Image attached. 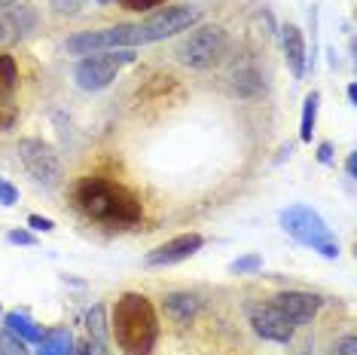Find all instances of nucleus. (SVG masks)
<instances>
[{"mask_svg": "<svg viewBox=\"0 0 357 355\" xmlns=\"http://www.w3.org/2000/svg\"><path fill=\"white\" fill-rule=\"evenodd\" d=\"M6 328H10L15 337H22L25 343H34L43 337V331H40L28 316H22V312H6Z\"/></svg>", "mask_w": 357, "mask_h": 355, "instance_id": "nucleus-17", "label": "nucleus"}, {"mask_svg": "<svg viewBox=\"0 0 357 355\" xmlns=\"http://www.w3.org/2000/svg\"><path fill=\"white\" fill-rule=\"evenodd\" d=\"M19 159H22V166L31 172V178H37V181L46 184V187H55V184L61 181V175H64V166H61L59 153H55L46 141L22 138L19 141Z\"/></svg>", "mask_w": 357, "mask_h": 355, "instance_id": "nucleus-7", "label": "nucleus"}, {"mask_svg": "<svg viewBox=\"0 0 357 355\" xmlns=\"http://www.w3.org/2000/svg\"><path fill=\"white\" fill-rule=\"evenodd\" d=\"M79 355H110V352H107V343L92 340V337H89V343L79 346Z\"/></svg>", "mask_w": 357, "mask_h": 355, "instance_id": "nucleus-26", "label": "nucleus"}, {"mask_svg": "<svg viewBox=\"0 0 357 355\" xmlns=\"http://www.w3.org/2000/svg\"><path fill=\"white\" fill-rule=\"evenodd\" d=\"M318 159H321V163H330V159H333V147H330V144H321V147H318Z\"/></svg>", "mask_w": 357, "mask_h": 355, "instance_id": "nucleus-30", "label": "nucleus"}, {"mask_svg": "<svg viewBox=\"0 0 357 355\" xmlns=\"http://www.w3.org/2000/svg\"><path fill=\"white\" fill-rule=\"evenodd\" d=\"M284 59H287V68L290 74H294L296 80L305 74V40H303V31H299L296 25H287L284 28Z\"/></svg>", "mask_w": 357, "mask_h": 355, "instance_id": "nucleus-13", "label": "nucleus"}, {"mask_svg": "<svg viewBox=\"0 0 357 355\" xmlns=\"http://www.w3.org/2000/svg\"><path fill=\"white\" fill-rule=\"evenodd\" d=\"M0 355H31V352H28V343L6 328L0 331Z\"/></svg>", "mask_w": 357, "mask_h": 355, "instance_id": "nucleus-21", "label": "nucleus"}, {"mask_svg": "<svg viewBox=\"0 0 357 355\" xmlns=\"http://www.w3.org/2000/svg\"><path fill=\"white\" fill-rule=\"evenodd\" d=\"M86 328H89V337H92V340L107 343V321H104V306H95V310H89Z\"/></svg>", "mask_w": 357, "mask_h": 355, "instance_id": "nucleus-20", "label": "nucleus"}, {"mask_svg": "<svg viewBox=\"0 0 357 355\" xmlns=\"http://www.w3.org/2000/svg\"><path fill=\"white\" fill-rule=\"evenodd\" d=\"M15 6V0H0V13H6V10H13Z\"/></svg>", "mask_w": 357, "mask_h": 355, "instance_id": "nucleus-32", "label": "nucleus"}, {"mask_svg": "<svg viewBox=\"0 0 357 355\" xmlns=\"http://www.w3.org/2000/svg\"><path fill=\"white\" fill-rule=\"evenodd\" d=\"M199 19H202L199 6H165L162 13L150 15L144 22V31H147V40L153 43V40H165V37H174L177 31L192 28Z\"/></svg>", "mask_w": 357, "mask_h": 355, "instance_id": "nucleus-8", "label": "nucleus"}, {"mask_svg": "<svg viewBox=\"0 0 357 355\" xmlns=\"http://www.w3.org/2000/svg\"><path fill=\"white\" fill-rule=\"evenodd\" d=\"M348 101H351V104L357 101V86H348Z\"/></svg>", "mask_w": 357, "mask_h": 355, "instance_id": "nucleus-33", "label": "nucleus"}, {"mask_svg": "<svg viewBox=\"0 0 357 355\" xmlns=\"http://www.w3.org/2000/svg\"><path fill=\"white\" fill-rule=\"evenodd\" d=\"M250 325L263 340L272 343H290L294 340V325L275 310V303H259L250 310Z\"/></svg>", "mask_w": 357, "mask_h": 355, "instance_id": "nucleus-9", "label": "nucleus"}, {"mask_svg": "<svg viewBox=\"0 0 357 355\" xmlns=\"http://www.w3.org/2000/svg\"><path fill=\"white\" fill-rule=\"evenodd\" d=\"M132 61H135L132 50L92 52L74 68V80H77L79 89H86V92H101V89H107L113 80H116L119 71H123L126 64H132Z\"/></svg>", "mask_w": 357, "mask_h": 355, "instance_id": "nucleus-6", "label": "nucleus"}, {"mask_svg": "<svg viewBox=\"0 0 357 355\" xmlns=\"http://www.w3.org/2000/svg\"><path fill=\"white\" fill-rule=\"evenodd\" d=\"M19 119V104L10 101V95H0V132H10Z\"/></svg>", "mask_w": 357, "mask_h": 355, "instance_id": "nucleus-22", "label": "nucleus"}, {"mask_svg": "<svg viewBox=\"0 0 357 355\" xmlns=\"http://www.w3.org/2000/svg\"><path fill=\"white\" fill-rule=\"evenodd\" d=\"M281 227L290 233L296 242H303V245H308L312 252L324 254L327 261H333V257H339V242L336 236L330 233L327 221L314 212V208L308 205H290L281 212Z\"/></svg>", "mask_w": 357, "mask_h": 355, "instance_id": "nucleus-3", "label": "nucleus"}, {"mask_svg": "<svg viewBox=\"0 0 357 355\" xmlns=\"http://www.w3.org/2000/svg\"><path fill=\"white\" fill-rule=\"evenodd\" d=\"M202 245H205V239H202L199 233H183V236H174V239H168L165 245L153 248L144 263H147V266H172V263H181V261H186V257L196 254Z\"/></svg>", "mask_w": 357, "mask_h": 355, "instance_id": "nucleus-10", "label": "nucleus"}, {"mask_svg": "<svg viewBox=\"0 0 357 355\" xmlns=\"http://www.w3.org/2000/svg\"><path fill=\"white\" fill-rule=\"evenodd\" d=\"M232 89L241 95V99H254V95H259L263 80H259L257 68H250V64H245V68H235L232 71Z\"/></svg>", "mask_w": 357, "mask_h": 355, "instance_id": "nucleus-16", "label": "nucleus"}, {"mask_svg": "<svg viewBox=\"0 0 357 355\" xmlns=\"http://www.w3.org/2000/svg\"><path fill=\"white\" fill-rule=\"evenodd\" d=\"M141 43H150L144 25H113L101 31H79L68 37L70 55H92V52H110V50H135Z\"/></svg>", "mask_w": 357, "mask_h": 355, "instance_id": "nucleus-4", "label": "nucleus"}, {"mask_svg": "<svg viewBox=\"0 0 357 355\" xmlns=\"http://www.w3.org/2000/svg\"><path fill=\"white\" fill-rule=\"evenodd\" d=\"M162 3H165V0H123L126 10H135V13H147L153 6H162Z\"/></svg>", "mask_w": 357, "mask_h": 355, "instance_id": "nucleus-25", "label": "nucleus"}, {"mask_svg": "<svg viewBox=\"0 0 357 355\" xmlns=\"http://www.w3.org/2000/svg\"><path fill=\"white\" fill-rule=\"evenodd\" d=\"M113 337L126 355H150L159 337V319L144 294L128 291L113 306Z\"/></svg>", "mask_w": 357, "mask_h": 355, "instance_id": "nucleus-2", "label": "nucleus"}, {"mask_svg": "<svg viewBox=\"0 0 357 355\" xmlns=\"http://www.w3.org/2000/svg\"><path fill=\"white\" fill-rule=\"evenodd\" d=\"M74 199L86 217L107 224V227H135L144 217V208L135 199V193L107 178H83L74 190Z\"/></svg>", "mask_w": 357, "mask_h": 355, "instance_id": "nucleus-1", "label": "nucleus"}, {"mask_svg": "<svg viewBox=\"0 0 357 355\" xmlns=\"http://www.w3.org/2000/svg\"><path fill=\"white\" fill-rule=\"evenodd\" d=\"M15 80H19V68H15V59L6 52H0V95H10Z\"/></svg>", "mask_w": 357, "mask_h": 355, "instance_id": "nucleus-19", "label": "nucleus"}, {"mask_svg": "<svg viewBox=\"0 0 357 355\" xmlns=\"http://www.w3.org/2000/svg\"><path fill=\"white\" fill-rule=\"evenodd\" d=\"M199 306H202L199 297L196 294H186V291H177V294H168L165 297V312L174 321H190L199 312Z\"/></svg>", "mask_w": 357, "mask_h": 355, "instance_id": "nucleus-15", "label": "nucleus"}, {"mask_svg": "<svg viewBox=\"0 0 357 355\" xmlns=\"http://www.w3.org/2000/svg\"><path fill=\"white\" fill-rule=\"evenodd\" d=\"M28 224H31V227H34V230H43V233L55 230V224L50 221V217H40V215H31V217H28Z\"/></svg>", "mask_w": 357, "mask_h": 355, "instance_id": "nucleus-28", "label": "nucleus"}, {"mask_svg": "<svg viewBox=\"0 0 357 355\" xmlns=\"http://www.w3.org/2000/svg\"><path fill=\"white\" fill-rule=\"evenodd\" d=\"M10 242H13V245H34V236H31V233H25V230H13L10 233Z\"/></svg>", "mask_w": 357, "mask_h": 355, "instance_id": "nucleus-29", "label": "nucleus"}, {"mask_svg": "<svg viewBox=\"0 0 357 355\" xmlns=\"http://www.w3.org/2000/svg\"><path fill=\"white\" fill-rule=\"evenodd\" d=\"M345 172L351 175V178H354V172H357V159H354V153H351V157L345 159Z\"/></svg>", "mask_w": 357, "mask_h": 355, "instance_id": "nucleus-31", "label": "nucleus"}, {"mask_svg": "<svg viewBox=\"0 0 357 355\" xmlns=\"http://www.w3.org/2000/svg\"><path fill=\"white\" fill-rule=\"evenodd\" d=\"M226 50H229L226 31L220 25H205V28H196L183 40L181 50H177V59L192 71H208V68H214V64L223 61Z\"/></svg>", "mask_w": 357, "mask_h": 355, "instance_id": "nucleus-5", "label": "nucleus"}, {"mask_svg": "<svg viewBox=\"0 0 357 355\" xmlns=\"http://www.w3.org/2000/svg\"><path fill=\"white\" fill-rule=\"evenodd\" d=\"M98 3H113V0H98Z\"/></svg>", "mask_w": 357, "mask_h": 355, "instance_id": "nucleus-34", "label": "nucleus"}, {"mask_svg": "<svg viewBox=\"0 0 357 355\" xmlns=\"http://www.w3.org/2000/svg\"><path fill=\"white\" fill-rule=\"evenodd\" d=\"M333 355H357V340H354V334H345L342 340L336 343V352Z\"/></svg>", "mask_w": 357, "mask_h": 355, "instance_id": "nucleus-27", "label": "nucleus"}, {"mask_svg": "<svg viewBox=\"0 0 357 355\" xmlns=\"http://www.w3.org/2000/svg\"><path fill=\"white\" fill-rule=\"evenodd\" d=\"M275 310L281 312L290 325H305V321L314 319V312L321 310V297L318 294H305V291H284L275 297Z\"/></svg>", "mask_w": 357, "mask_h": 355, "instance_id": "nucleus-11", "label": "nucleus"}, {"mask_svg": "<svg viewBox=\"0 0 357 355\" xmlns=\"http://www.w3.org/2000/svg\"><path fill=\"white\" fill-rule=\"evenodd\" d=\"M318 104H321V95H318V92H308V95H305V104H303V123H299V138H303V141H312V135H314Z\"/></svg>", "mask_w": 357, "mask_h": 355, "instance_id": "nucleus-18", "label": "nucleus"}, {"mask_svg": "<svg viewBox=\"0 0 357 355\" xmlns=\"http://www.w3.org/2000/svg\"><path fill=\"white\" fill-rule=\"evenodd\" d=\"M15 199H19V190H15L6 178H0V203L10 208V205H15Z\"/></svg>", "mask_w": 357, "mask_h": 355, "instance_id": "nucleus-24", "label": "nucleus"}, {"mask_svg": "<svg viewBox=\"0 0 357 355\" xmlns=\"http://www.w3.org/2000/svg\"><path fill=\"white\" fill-rule=\"evenodd\" d=\"M70 352H74V334L68 328H52L40 337L37 355H70Z\"/></svg>", "mask_w": 357, "mask_h": 355, "instance_id": "nucleus-14", "label": "nucleus"}, {"mask_svg": "<svg viewBox=\"0 0 357 355\" xmlns=\"http://www.w3.org/2000/svg\"><path fill=\"white\" fill-rule=\"evenodd\" d=\"M31 28H34V13L28 6H13V10L0 13V46L15 43Z\"/></svg>", "mask_w": 357, "mask_h": 355, "instance_id": "nucleus-12", "label": "nucleus"}, {"mask_svg": "<svg viewBox=\"0 0 357 355\" xmlns=\"http://www.w3.org/2000/svg\"><path fill=\"white\" fill-rule=\"evenodd\" d=\"M229 270L238 273V276H245V273H257V270H263V257L259 254H245V257H238V261H232Z\"/></svg>", "mask_w": 357, "mask_h": 355, "instance_id": "nucleus-23", "label": "nucleus"}]
</instances>
